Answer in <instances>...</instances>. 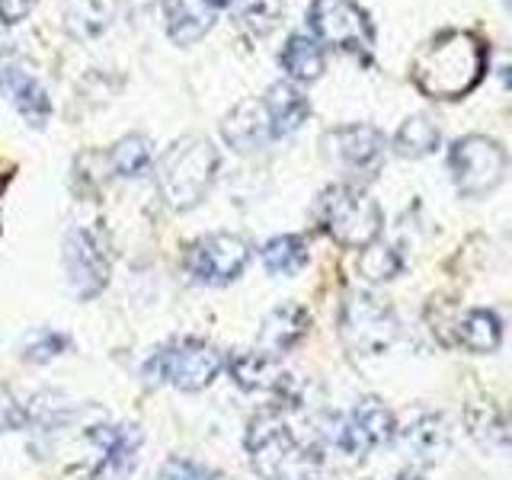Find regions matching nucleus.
<instances>
[{
	"label": "nucleus",
	"mask_w": 512,
	"mask_h": 480,
	"mask_svg": "<svg viewBox=\"0 0 512 480\" xmlns=\"http://www.w3.org/2000/svg\"><path fill=\"white\" fill-rule=\"evenodd\" d=\"M234 0H170L167 4V32L176 45L199 42L215 26L221 13L231 10Z\"/></svg>",
	"instance_id": "2eb2a0df"
},
{
	"label": "nucleus",
	"mask_w": 512,
	"mask_h": 480,
	"mask_svg": "<svg viewBox=\"0 0 512 480\" xmlns=\"http://www.w3.org/2000/svg\"><path fill=\"white\" fill-rule=\"evenodd\" d=\"M439 144H442V132L436 122L429 116H410L394 135V154L407 160H420L429 157Z\"/></svg>",
	"instance_id": "5701e85b"
},
{
	"label": "nucleus",
	"mask_w": 512,
	"mask_h": 480,
	"mask_svg": "<svg viewBox=\"0 0 512 480\" xmlns=\"http://www.w3.org/2000/svg\"><path fill=\"white\" fill-rule=\"evenodd\" d=\"M400 269H404V260L391 244H368L359 253V276L368 282H388Z\"/></svg>",
	"instance_id": "cd10ccee"
},
{
	"label": "nucleus",
	"mask_w": 512,
	"mask_h": 480,
	"mask_svg": "<svg viewBox=\"0 0 512 480\" xmlns=\"http://www.w3.org/2000/svg\"><path fill=\"white\" fill-rule=\"evenodd\" d=\"M231 10L237 13V23L253 36H266V32L279 23L285 13V0H234Z\"/></svg>",
	"instance_id": "bb28decb"
},
{
	"label": "nucleus",
	"mask_w": 512,
	"mask_h": 480,
	"mask_svg": "<svg viewBox=\"0 0 512 480\" xmlns=\"http://www.w3.org/2000/svg\"><path fill=\"white\" fill-rule=\"evenodd\" d=\"M112 13V0H74V13H71V26L80 36H100V32L109 26Z\"/></svg>",
	"instance_id": "c85d7f7f"
},
{
	"label": "nucleus",
	"mask_w": 512,
	"mask_h": 480,
	"mask_svg": "<svg viewBox=\"0 0 512 480\" xmlns=\"http://www.w3.org/2000/svg\"><path fill=\"white\" fill-rule=\"evenodd\" d=\"M151 160H154V148L148 135H125L109 151V167L119 176H125V180H138V176L148 173Z\"/></svg>",
	"instance_id": "393cba45"
},
{
	"label": "nucleus",
	"mask_w": 512,
	"mask_h": 480,
	"mask_svg": "<svg viewBox=\"0 0 512 480\" xmlns=\"http://www.w3.org/2000/svg\"><path fill=\"white\" fill-rule=\"evenodd\" d=\"M224 365H228V372L240 391H272V388H279L285 378L279 375L276 359H269L260 349L234 352L231 359H224Z\"/></svg>",
	"instance_id": "aec40b11"
},
{
	"label": "nucleus",
	"mask_w": 512,
	"mask_h": 480,
	"mask_svg": "<svg viewBox=\"0 0 512 480\" xmlns=\"http://www.w3.org/2000/svg\"><path fill=\"white\" fill-rule=\"evenodd\" d=\"M397 436L394 413L378 397H362L346 416H333L327 439L343 455H368L378 445H388Z\"/></svg>",
	"instance_id": "1a4fd4ad"
},
{
	"label": "nucleus",
	"mask_w": 512,
	"mask_h": 480,
	"mask_svg": "<svg viewBox=\"0 0 512 480\" xmlns=\"http://www.w3.org/2000/svg\"><path fill=\"white\" fill-rule=\"evenodd\" d=\"M0 96L32 128H42L52 119V96L42 87V80L36 74H29L26 68H16V64H4L0 68Z\"/></svg>",
	"instance_id": "4468645a"
},
{
	"label": "nucleus",
	"mask_w": 512,
	"mask_h": 480,
	"mask_svg": "<svg viewBox=\"0 0 512 480\" xmlns=\"http://www.w3.org/2000/svg\"><path fill=\"white\" fill-rule=\"evenodd\" d=\"M68 346H71V340L58 330H32L23 343V359L42 365V362H52L55 356H61Z\"/></svg>",
	"instance_id": "c756f323"
},
{
	"label": "nucleus",
	"mask_w": 512,
	"mask_h": 480,
	"mask_svg": "<svg viewBox=\"0 0 512 480\" xmlns=\"http://www.w3.org/2000/svg\"><path fill=\"white\" fill-rule=\"evenodd\" d=\"M340 333L356 356H381L397 340V314L372 292H352L340 311Z\"/></svg>",
	"instance_id": "6e6552de"
},
{
	"label": "nucleus",
	"mask_w": 512,
	"mask_h": 480,
	"mask_svg": "<svg viewBox=\"0 0 512 480\" xmlns=\"http://www.w3.org/2000/svg\"><path fill=\"white\" fill-rule=\"evenodd\" d=\"M224 368V352L205 340H176L160 346L144 362V378L170 384L176 391H202Z\"/></svg>",
	"instance_id": "20e7f679"
},
{
	"label": "nucleus",
	"mask_w": 512,
	"mask_h": 480,
	"mask_svg": "<svg viewBox=\"0 0 512 480\" xmlns=\"http://www.w3.org/2000/svg\"><path fill=\"white\" fill-rule=\"evenodd\" d=\"M263 266L272 276H298L308 266V244L298 234H282L263 244Z\"/></svg>",
	"instance_id": "b1692460"
},
{
	"label": "nucleus",
	"mask_w": 512,
	"mask_h": 480,
	"mask_svg": "<svg viewBox=\"0 0 512 480\" xmlns=\"http://www.w3.org/2000/svg\"><path fill=\"white\" fill-rule=\"evenodd\" d=\"M397 480H423L420 474H410V471H404V474H400Z\"/></svg>",
	"instance_id": "72a5a7b5"
},
{
	"label": "nucleus",
	"mask_w": 512,
	"mask_h": 480,
	"mask_svg": "<svg viewBox=\"0 0 512 480\" xmlns=\"http://www.w3.org/2000/svg\"><path fill=\"white\" fill-rule=\"evenodd\" d=\"M311 317L301 304H279L263 317V330H260V352H266L269 359L285 356L288 349H295L301 343V336L308 333Z\"/></svg>",
	"instance_id": "f3484780"
},
{
	"label": "nucleus",
	"mask_w": 512,
	"mask_h": 480,
	"mask_svg": "<svg viewBox=\"0 0 512 480\" xmlns=\"http://www.w3.org/2000/svg\"><path fill=\"white\" fill-rule=\"evenodd\" d=\"M279 64L295 84H314V80H320V74H324L327 58H324V48H320L311 36L295 32V36H288V42L282 45Z\"/></svg>",
	"instance_id": "412c9836"
},
{
	"label": "nucleus",
	"mask_w": 512,
	"mask_h": 480,
	"mask_svg": "<svg viewBox=\"0 0 512 480\" xmlns=\"http://www.w3.org/2000/svg\"><path fill=\"white\" fill-rule=\"evenodd\" d=\"M157 480H221V477L192 458H170L164 468H160Z\"/></svg>",
	"instance_id": "7c9ffc66"
},
{
	"label": "nucleus",
	"mask_w": 512,
	"mask_h": 480,
	"mask_svg": "<svg viewBox=\"0 0 512 480\" xmlns=\"http://www.w3.org/2000/svg\"><path fill=\"white\" fill-rule=\"evenodd\" d=\"M468 426H471V436L484 445L493 448V452H506L509 445V432H506V420L503 413L496 407H471L468 410Z\"/></svg>",
	"instance_id": "a878e982"
},
{
	"label": "nucleus",
	"mask_w": 512,
	"mask_h": 480,
	"mask_svg": "<svg viewBox=\"0 0 512 480\" xmlns=\"http://www.w3.org/2000/svg\"><path fill=\"white\" fill-rule=\"evenodd\" d=\"M308 29L320 48L327 45L336 52L368 55L375 45V26L356 0H311Z\"/></svg>",
	"instance_id": "0eeeda50"
},
{
	"label": "nucleus",
	"mask_w": 512,
	"mask_h": 480,
	"mask_svg": "<svg viewBox=\"0 0 512 480\" xmlns=\"http://www.w3.org/2000/svg\"><path fill=\"white\" fill-rule=\"evenodd\" d=\"M100 445V464H96L93 480H128L138 464L141 429L138 426H96L93 436Z\"/></svg>",
	"instance_id": "ddd939ff"
},
{
	"label": "nucleus",
	"mask_w": 512,
	"mask_h": 480,
	"mask_svg": "<svg viewBox=\"0 0 512 480\" xmlns=\"http://www.w3.org/2000/svg\"><path fill=\"white\" fill-rule=\"evenodd\" d=\"M29 10H32V0H0V23L4 26L23 23Z\"/></svg>",
	"instance_id": "473e14b6"
},
{
	"label": "nucleus",
	"mask_w": 512,
	"mask_h": 480,
	"mask_svg": "<svg viewBox=\"0 0 512 480\" xmlns=\"http://www.w3.org/2000/svg\"><path fill=\"white\" fill-rule=\"evenodd\" d=\"M218 164V148L208 138L186 135L173 141L154 167L160 196L173 212H189L208 196V189H212L218 176Z\"/></svg>",
	"instance_id": "f03ea898"
},
{
	"label": "nucleus",
	"mask_w": 512,
	"mask_h": 480,
	"mask_svg": "<svg viewBox=\"0 0 512 480\" xmlns=\"http://www.w3.org/2000/svg\"><path fill=\"white\" fill-rule=\"evenodd\" d=\"M320 144H324V157L330 164L352 176H372L381 167L384 148H388L384 132H378L375 125H365V122H349V125L333 128Z\"/></svg>",
	"instance_id": "f8f14e48"
},
{
	"label": "nucleus",
	"mask_w": 512,
	"mask_h": 480,
	"mask_svg": "<svg viewBox=\"0 0 512 480\" xmlns=\"http://www.w3.org/2000/svg\"><path fill=\"white\" fill-rule=\"evenodd\" d=\"M490 48L477 32L445 29L432 36L410 61V80L429 100H461L487 71Z\"/></svg>",
	"instance_id": "f257e3e1"
},
{
	"label": "nucleus",
	"mask_w": 512,
	"mask_h": 480,
	"mask_svg": "<svg viewBox=\"0 0 512 480\" xmlns=\"http://www.w3.org/2000/svg\"><path fill=\"white\" fill-rule=\"evenodd\" d=\"M458 343L474 352V356H484V352L500 349L503 343V320L496 317L490 308H471L464 311L458 320Z\"/></svg>",
	"instance_id": "4be33fe9"
},
{
	"label": "nucleus",
	"mask_w": 512,
	"mask_h": 480,
	"mask_svg": "<svg viewBox=\"0 0 512 480\" xmlns=\"http://www.w3.org/2000/svg\"><path fill=\"white\" fill-rule=\"evenodd\" d=\"M260 103L266 109V119H269V128H272V138H285L298 132V128L308 122L311 116V103L308 96H304L295 84H288V80H279V84H272L263 96Z\"/></svg>",
	"instance_id": "a211bd4d"
},
{
	"label": "nucleus",
	"mask_w": 512,
	"mask_h": 480,
	"mask_svg": "<svg viewBox=\"0 0 512 480\" xmlns=\"http://www.w3.org/2000/svg\"><path fill=\"white\" fill-rule=\"evenodd\" d=\"M448 170L458 196L484 199L506 180L509 154L500 141L487 135H464L448 148Z\"/></svg>",
	"instance_id": "423d86ee"
},
{
	"label": "nucleus",
	"mask_w": 512,
	"mask_h": 480,
	"mask_svg": "<svg viewBox=\"0 0 512 480\" xmlns=\"http://www.w3.org/2000/svg\"><path fill=\"white\" fill-rule=\"evenodd\" d=\"M247 455L263 480H298L308 468V452L279 413H260L247 429Z\"/></svg>",
	"instance_id": "39448f33"
},
{
	"label": "nucleus",
	"mask_w": 512,
	"mask_h": 480,
	"mask_svg": "<svg viewBox=\"0 0 512 480\" xmlns=\"http://www.w3.org/2000/svg\"><path fill=\"white\" fill-rule=\"evenodd\" d=\"M221 135L231 144L234 151L250 154V151H263L266 144H272V128L266 119V109L260 100H244L228 112V119L221 122Z\"/></svg>",
	"instance_id": "dca6fc26"
},
{
	"label": "nucleus",
	"mask_w": 512,
	"mask_h": 480,
	"mask_svg": "<svg viewBox=\"0 0 512 480\" xmlns=\"http://www.w3.org/2000/svg\"><path fill=\"white\" fill-rule=\"evenodd\" d=\"M64 272L77 298H96L109 282V250L100 231L71 228L64 237Z\"/></svg>",
	"instance_id": "9b49d317"
},
{
	"label": "nucleus",
	"mask_w": 512,
	"mask_h": 480,
	"mask_svg": "<svg viewBox=\"0 0 512 480\" xmlns=\"http://www.w3.org/2000/svg\"><path fill=\"white\" fill-rule=\"evenodd\" d=\"M250 244L240 234H208L189 247L186 272L199 285H228L240 279V272L250 263Z\"/></svg>",
	"instance_id": "9d476101"
},
{
	"label": "nucleus",
	"mask_w": 512,
	"mask_h": 480,
	"mask_svg": "<svg viewBox=\"0 0 512 480\" xmlns=\"http://www.w3.org/2000/svg\"><path fill=\"white\" fill-rule=\"evenodd\" d=\"M29 423V410L13 397L10 388L0 384V432H16Z\"/></svg>",
	"instance_id": "2f4dec72"
},
{
	"label": "nucleus",
	"mask_w": 512,
	"mask_h": 480,
	"mask_svg": "<svg viewBox=\"0 0 512 480\" xmlns=\"http://www.w3.org/2000/svg\"><path fill=\"white\" fill-rule=\"evenodd\" d=\"M397 432H400L404 452L416 464H436L448 452V442H452L445 416H439V413H420L410 426L397 429Z\"/></svg>",
	"instance_id": "6ab92c4d"
},
{
	"label": "nucleus",
	"mask_w": 512,
	"mask_h": 480,
	"mask_svg": "<svg viewBox=\"0 0 512 480\" xmlns=\"http://www.w3.org/2000/svg\"><path fill=\"white\" fill-rule=\"evenodd\" d=\"M317 221L324 224V231L336 240V244L352 247V250L375 244L384 228L381 205L368 196L365 189L346 186V183L320 192Z\"/></svg>",
	"instance_id": "7ed1b4c3"
}]
</instances>
